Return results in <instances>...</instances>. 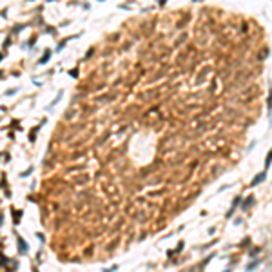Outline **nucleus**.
<instances>
[{"mask_svg": "<svg viewBox=\"0 0 272 272\" xmlns=\"http://www.w3.org/2000/svg\"><path fill=\"white\" fill-rule=\"evenodd\" d=\"M267 178V172H261V174H258L256 178H254V181H252V185H258V183H261V181Z\"/></svg>", "mask_w": 272, "mask_h": 272, "instance_id": "1", "label": "nucleus"}, {"mask_svg": "<svg viewBox=\"0 0 272 272\" xmlns=\"http://www.w3.org/2000/svg\"><path fill=\"white\" fill-rule=\"evenodd\" d=\"M18 243H20V248H22V252H26V250H27V245H26V241L18 238Z\"/></svg>", "mask_w": 272, "mask_h": 272, "instance_id": "2", "label": "nucleus"}, {"mask_svg": "<svg viewBox=\"0 0 272 272\" xmlns=\"http://www.w3.org/2000/svg\"><path fill=\"white\" fill-rule=\"evenodd\" d=\"M250 203H252V198H248V200L245 201V205H243V210H247V207H248V205H250Z\"/></svg>", "mask_w": 272, "mask_h": 272, "instance_id": "3", "label": "nucleus"}, {"mask_svg": "<svg viewBox=\"0 0 272 272\" xmlns=\"http://www.w3.org/2000/svg\"><path fill=\"white\" fill-rule=\"evenodd\" d=\"M225 272H230V270H225Z\"/></svg>", "mask_w": 272, "mask_h": 272, "instance_id": "4", "label": "nucleus"}]
</instances>
